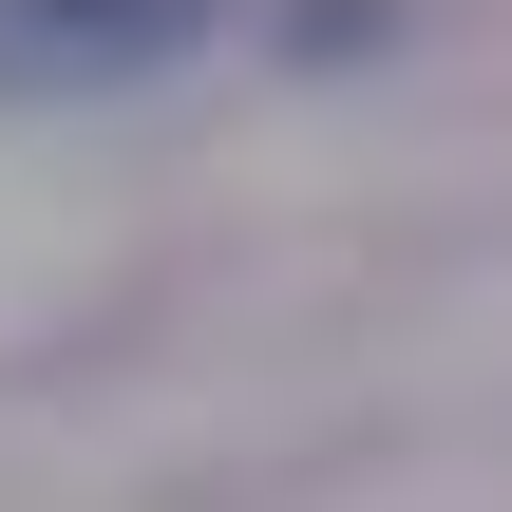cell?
Segmentation results:
<instances>
[{
    "instance_id": "6da1fadb",
    "label": "cell",
    "mask_w": 512,
    "mask_h": 512,
    "mask_svg": "<svg viewBox=\"0 0 512 512\" xmlns=\"http://www.w3.org/2000/svg\"><path fill=\"white\" fill-rule=\"evenodd\" d=\"M209 38H247V0H0V95L76 114V95H152Z\"/></svg>"
}]
</instances>
